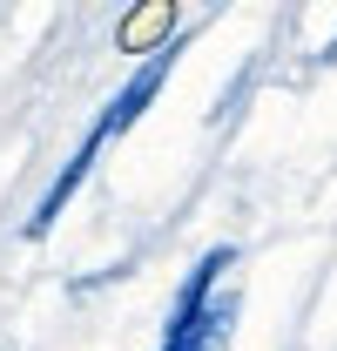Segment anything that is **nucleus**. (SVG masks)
<instances>
[{"instance_id": "1", "label": "nucleus", "mask_w": 337, "mask_h": 351, "mask_svg": "<svg viewBox=\"0 0 337 351\" xmlns=\"http://www.w3.org/2000/svg\"><path fill=\"white\" fill-rule=\"evenodd\" d=\"M168 68H175V54H168V47H149V61H142V68L128 75V88L115 95V101H108V108H101V122L88 129V142H82V149H101L108 135H122L128 122H135V115L155 101V88H162V75H168Z\"/></svg>"}, {"instance_id": "2", "label": "nucleus", "mask_w": 337, "mask_h": 351, "mask_svg": "<svg viewBox=\"0 0 337 351\" xmlns=\"http://www.w3.org/2000/svg\"><path fill=\"white\" fill-rule=\"evenodd\" d=\"M229 317H236V298H216L196 324H182V331H168L162 351H223L229 345Z\"/></svg>"}, {"instance_id": "3", "label": "nucleus", "mask_w": 337, "mask_h": 351, "mask_svg": "<svg viewBox=\"0 0 337 351\" xmlns=\"http://www.w3.org/2000/svg\"><path fill=\"white\" fill-rule=\"evenodd\" d=\"M168 21H175L168 7H149L142 21H128V34H122V41H128V47H142V34H155V27H168Z\"/></svg>"}]
</instances>
